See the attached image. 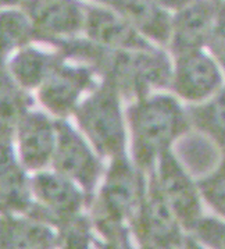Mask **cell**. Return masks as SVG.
<instances>
[{"label": "cell", "instance_id": "cell-1", "mask_svg": "<svg viewBox=\"0 0 225 249\" xmlns=\"http://www.w3.org/2000/svg\"><path fill=\"white\" fill-rule=\"evenodd\" d=\"M128 153L149 174L158 158L192 130L185 103L173 92L158 90L127 102Z\"/></svg>", "mask_w": 225, "mask_h": 249}, {"label": "cell", "instance_id": "cell-2", "mask_svg": "<svg viewBox=\"0 0 225 249\" xmlns=\"http://www.w3.org/2000/svg\"><path fill=\"white\" fill-rule=\"evenodd\" d=\"M146 187L147 174L138 169L129 153L108 160L88 209L100 247H134L131 223L145 196Z\"/></svg>", "mask_w": 225, "mask_h": 249}, {"label": "cell", "instance_id": "cell-3", "mask_svg": "<svg viewBox=\"0 0 225 249\" xmlns=\"http://www.w3.org/2000/svg\"><path fill=\"white\" fill-rule=\"evenodd\" d=\"M125 100L111 81L102 78L74 111L79 131L108 160L128 155Z\"/></svg>", "mask_w": 225, "mask_h": 249}, {"label": "cell", "instance_id": "cell-4", "mask_svg": "<svg viewBox=\"0 0 225 249\" xmlns=\"http://www.w3.org/2000/svg\"><path fill=\"white\" fill-rule=\"evenodd\" d=\"M173 56L164 48L140 50L107 49L100 67V78L111 81L125 102L170 89Z\"/></svg>", "mask_w": 225, "mask_h": 249}, {"label": "cell", "instance_id": "cell-5", "mask_svg": "<svg viewBox=\"0 0 225 249\" xmlns=\"http://www.w3.org/2000/svg\"><path fill=\"white\" fill-rule=\"evenodd\" d=\"M131 231L135 245L140 248H197L149 174L146 192L132 219Z\"/></svg>", "mask_w": 225, "mask_h": 249}, {"label": "cell", "instance_id": "cell-6", "mask_svg": "<svg viewBox=\"0 0 225 249\" xmlns=\"http://www.w3.org/2000/svg\"><path fill=\"white\" fill-rule=\"evenodd\" d=\"M56 130L57 140L50 164L57 173L75 181L92 203L106 171V160L67 119L56 120Z\"/></svg>", "mask_w": 225, "mask_h": 249}, {"label": "cell", "instance_id": "cell-7", "mask_svg": "<svg viewBox=\"0 0 225 249\" xmlns=\"http://www.w3.org/2000/svg\"><path fill=\"white\" fill-rule=\"evenodd\" d=\"M32 202L25 214L38 219L57 230L69 217L89 209L90 199L75 181L57 173L38 171L31 178Z\"/></svg>", "mask_w": 225, "mask_h": 249}, {"label": "cell", "instance_id": "cell-8", "mask_svg": "<svg viewBox=\"0 0 225 249\" xmlns=\"http://www.w3.org/2000/svg\"><path fill=\"white\" fill-rule=\"evenodd\" d=\"M149 176L155 179L161 195L189 234L205 216V202L196 177L186 169L174 149L167 150L158 158Z\"/></svg>", "mask_w": 225, "mask_h": 249}, {"label": "cell", "instance_id": "cell-9", "mask_svg": "<svg viewBox=\"0 0 225 249\" xmlns=\"http://www.w3.org/2000/svg\"><path fill=\"white\" fill-rule=\"evenodd\" d=\"M100 77L88 64L61 54L49 75L39 87L40 103L59 119L72 116L82 99L96 88Z\"/></svg>", "mask_w": 225, "mask_h": 249}, {"label": "cell", "instance_id": "cell-10", "mask_svg": "<svg viewBox=\"0 0 225 249\" xmlns=\"http://www.w3.org/2000/svg\"><path fill=\"white\" fill-rule=\"evenodd\" d=\"M171 56L173 72L168 90L184 103L205 102L225 84V74L206 48Z\"/></svg>", "mask_w": 225, "mask_h": 249}, {"label": "cell", "instance_id": "cell-11", "mask_svg": "<svg viewBox=\"0 0 225 249\" xmlns=\"http://www.w3.org/2000/svg\"><path fill=\"white\" fill-rule=\"evenodd\" d=\"M20 7L30 18L35 39L54 45L84 32L88 6L81 0H24Z\"/></svg>", "mask_w": 225, "mask_h": 249}, {"label": "cell", "instance_id": "cell-12", "mask_svg": "<svg viewBox=\"0 0 225 249\" xmlns=\"http://www.w3.org/2000/svg\"><path fill=\"white\" fill-rule=\"evenodd\" d=\"M85 36L111 50H140L157 46L140 35L121 14L108 6H88Z\"/></svg>", "mask_w": 225, "mask_h": 249}, {"label": "cell", "instance_id": "cell-13", "mask_svg": "<svg viewBox=\"0 0 225 249\" xmlns=\"http://www.w3.org/2000/svg\"><path fill=\"white\" fill-rule=\"evenodd\" d=\"M17 142L21 164L31 171H39L52 163L57 140L56 120L43 111L28 110L17 125Z\"/></svg>", "mask_w": 225, "mask_h": 249}, {"label": "cell", "instance_id": "cell-14", "mask_svg": "<svg viewBox=\"0 0 225 249\" xmlns=\"http://www.w3.org/2000/svg\"><path fill=\"white\" fill-rule=\"evenodd\" d=\"M220 0H193L173 14L171 38L167 50L178 54L206 48L214 27Z\"/></svg>", "mask_w": 225, "mask_h": 249}, {"label": "cell", "instance_id": "cell-15", "mask_svg": "<svg viewBox=\"0 0 225 249\" xmlns=\"http://www.w3.org/2000/svg\"><path fill=\"white\" fill-rule=\"evenodd\" d=\"M107 6L121 14L147 40L160 48H168L173 14L157 0H111Z\"/></svg>", "mask_w": 225, "mask_h": 249}, {"label": "cell", "instance_id": "cell-16", "mask_svg": "<svg viewBox=\"0 0 225 249\" xmlns=\"http://www.w3.org/2000/svg\"><path fill=\"white\" fill-rule=\"evenodd\" d=\"M25 167L17 159L13 141L0 142V213L25 214L32 205V188Z\"/></svg>", "mask_w": 225, "mask_h": 249}, {"label": "cell", "instance_id": "cell-17", "mask_svg": "<svg viewBox=\"0 0 225 249\" xmlns=\"http://www.w3.org/2000/svg\"><path fill=\"white\" fill-rule=\"evenodd\" d=\"M3 214L0 217V248H53L59 247V232L28 214Z\"/></svg>", "mask_w": 225, "mask_h": 249}, {"label": "cell", "instance_id": "cell-18", "mask_svg": "<svg viewBox=\"0 0 225 249\" xmlns=\"http://www.w3.org/2000/svg\"><path fill=\"white\" fill-rule=\"evenodd\" d=\"M32 98L0 63V142L13 141V135L22 116L30 110Z\"/></svg>", "mask_w": 225, "mask_h": 249}, {"label": "cell", "instance_id": "cell-19", "mask_svg": "<svg viewBox=\"0 0 225 249\" xmlns=\"http://www.w3.org/2000/svg\"><path fill=\"white\" fill-rule=\"evenodd\" d=\"M60 57L61 53L59 50L49 53L27 45L13 54L9 71L24 89H35L43 84Z\"/></svg>", "mask_w": 225, "mask_h": 249}, {"label": "cell", "instance_id": "cell-20", "mask_svg": "<svg viewBox=\"0 0 225 249\" xmlns=\"http://www.w3.org/2000/svg\"><path fill=\"white\" fill-rule=\"evenodd\" d=\"M192 130L200 132L225 150V84L205 102L188 105Z\"/></svg>", "mask_w": 225, "mask_h": 249}, {"label": "cell", "instance_id": "cell-21", "mask_svg": "<svg viewBox=\"0 0 225 249\" xmlns=\"http://www.w3.org/2000/svg\"><path fill=\"white\" fill-rule=\"evenodd\" d=\"M35 39L34 28L22 9H0V63Z\"/></svg>", "mask_w": 225, "mask_h": 249}, {"label": "cell", "instance_id": "cell-22", "mask_svg": "<svg viewBox=\"0 0 225 249\" xmlns=\"http://www.w3.org/2000/svg\"><path fill=\"white\" fill-rule=\"evenodd\" d=\"M196 181L206 208L215 216L225 219V150H221L214 167Z\"/></svg>", "mask_w": 225, "mask_h": 249}, {"label": "cell", "instance_id": "cell-23", "mask_svg": "<svg viewBox=\"0 0 225 249\" xmlns=\"http://www.w3.org/2000/svg\"><path fill=\"white\" fill-rule=\"evenodd\" d=\"M189 235L197 248L225 249V219L205 213Z\"/></svg>", "mask_w": 225, "mask_h": 249}, {"label": "cell", "instance_id": "cell-24", "mask_svg": "<svg viewBox=\"0 0 225 249\" xmlns=\"http://www.w3.org/2000/svg\"><path fill=\"white\" fill-rule=\"evenodd\" d=\"M206 49L210 52L225 74V0H220L218 3L214 27L208 36Z\"/></svg>", "mask_w": 225, "mask_h": 249}, {"label": "cell", "instance_id": "cell-25", "mask_svg": "<svg viewBox=\"0 0 225 249\" xmlns=\"http://www.w3.org/2000/svg\"><path fill=\"white\" fill-rule=\"evenodd\" d=\"M163 7H166L167 10L170 11H178L181 10L182 7H185L186 4H189L193 0H157Z\"/></svg>", "mask_w": 225, "mask_h": 249}, {"label": "cell", "instance_id": "cell-26", "mask_svg": "<svg viewBox=\"0 0 225 249\" xmlns=\"http://www.w3.org/2000/svg\"><path fill=\"white\" fill-rule=\"evenodd\" d=\"M24 0H0V9H7V7H14L20 6Z\"/></svg>", "mask_w": 225, "mask_h": 249}, {"label": "cell", "instance_id": "cell-27", "mask_svg": "<svg viewBox=\"0 0 225 249\" xmlns=\"http://www.w3.org/2000/svg\"><path fill=\"white\" fill-rule=\"evenodd\" d=\"M93 1H96L99 4H102V6H107L108 3L111 1V0H93Z\"/></svg>", "mask_w": 225, "mask_h": 249}]
</instances>
